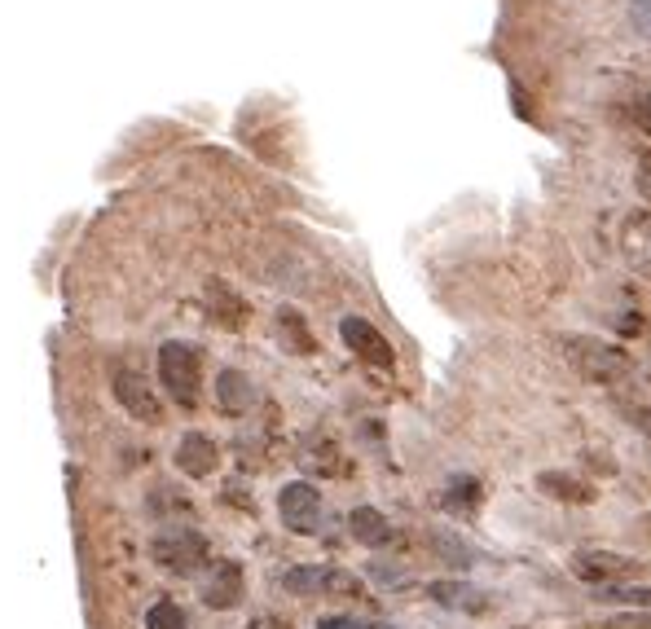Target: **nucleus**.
<instances>
[{"mask_svg": "<svg viewBox=\"0 0 651 629\" xmlns=\"http://www.w3.org/2000/svg\"><path fill=\"white\" fill-rule=\"evenodd\" d=\"M638 559L621 550H577L572 555V577L590 581V586H621L625 577H638Z\"/></svg>", "mask_w": 651, "mask_h": 629, "instance_id": "obj_6", "label": "nucleus"}, {"mask_svg": "<svg viewBox=\"0 0 651 629\" xmlns=\"http://www.w3.org/2000/svg\"><path fill=\"white\" fill-rule=\"evenodd\" d=\"M154 564H163L168 572H181V577H194L198 568L207 564V537L198 528H163L150 546Z\"/></svg>", "mask_w": 651, "mask_h": 629, "instance_id": "obj_3", "label": "nucleus"}, {"mask_svg": "<svg viewBox=\"0 0 651 629\" xmlns=\"http://www.w3.org/2000/svg\"><path fill=\"white\" fill-rule=\"evenodd\" d=\"M621 414L630 418V423H634L643 436H651V405H621Z\"/></svg>", "mask_w": 651, "mask_h": 629, "instance_id": "obj_22", "label": "nucleus"}, {"mask_svg": "<svg viewBox=\"0 0 651 629\" xmlns=\"http://www.w3.org/2000/svg\"><path fill=\"white\" fill-rule=\"evenodd\" d=\"M159 383L181 410L198 405V388H203V352L185 339H168L159 348Z\"/></svg>", "mask_w": 651, "mask_h": 629, "instance_id": "obj_1", "label": "nucleus"}, {"mask_svg": "<svg viewBox=\"0 0 651 629\" xmlns=\"http://www.w3.org/2000/svg\"><path fill=\"white\" fill-rule=\"evenodd\" d=\"M647 524H651V515H647Z\"/></svg>", "mask_w": 651, "mask_h": 629, "instance_id": "obj_28", "label": "nucleus"}, {"mask_svg": "<svg viewBox=\"0 0 651 629\" xmlns=\"http://www.w3.org/2000/svg\"><path fill=\"white\" fill-rule=\"evenodd\" d=\"M427 594H432L436 603H445V608H476V599H480V594L471 586H462V581H432Z\"/></svg>", "mask_w": 651, "mask_h": 629, "instance_id": "obj_18", "label": "nucleus"}, {"mask_svg": "<svg viewBox=\"0 0 651 629\" xmlns=\"http://www.w3.org/2000/svg\"><path fill=\"white\" fill-rule=\"evenodd\" d=\"M599 629H651V612H621L612 621H603Z\"/></svg>", "mask_w": 651, "mask_h": 629, "instance_id": "obj_21", "label": "nucleus"}, {"mask_svg": "<svg viewBox=\"0 0 651 629\" xmlns=\"http://www.w3.org/2000/svg\"><path fill=\"white\" fill-rule=\"evenodd\" d=\"M282 590L300 594V599H322V594H348V599H357L361 581L352 577V572H339V568H326V564H300L282 577Z\"/></svg>", "mask_w": 651, "mask_h": 629, "instance_id": "obj_4", "label": "nucleus"}, {"mask_svg": "<svg viewBox=\"0 0 651 629\" xmlns=\"http://www.w3.org/2000/svg\"><path fill=\"white\" fill-rule=\"evenodd\" d=\"M348 533H352V542H361V546H370V550L388 546L392 537H396L392 524H388V515L374 511V506H357V511L348 515Z\"/></svg>", "mask_w": 651, "mask_h": 629, "instance_id": "obj_13", "label": "nucleus"}, {"mask_svg": "<svg viewBox=\"0 0 651 629\" xmlns=\"http://www.w3.org/2000/svg\"><path fill=\"white\" fill-rule=\"evenodd\" d=\"M440 506L454 515H471L480 506V480L476 476H458L445 484V493H440Z\"/></svg>", "mask_w": 651, "mask_h": 629, "instance_id": "obj_16", "label": "nucleus"}, {"mask_svg": "<svg viewBox=\"0 0 651 629\" xmlns=\"http://www.w3.org/2000/svg\"><path fill=\"white\" fill-rule=\"evenodd\" d=\"M278 515H282V524L291 528V533L313 537L317 524H322V493H317V484H308V480L282 484V493H278Z\"/></svg>", "mask_w": 651, "mask_h": 629, "instance_id": "obj_5", "label": "nucleus"}, {"mask_svg": "<svg viewBox=\"0 0 651 629\" xmlns=\"http://www.w3.org/2000/svg\"><path fill=\"white\" fill-rule=\"evenodd\" d=\"M278 335H282V344L295 352V357H313L317 344H313V335H308V326H304V317L295 313V308H278Z\"/></svg>", "mask_w": 651, "mask_h": 629, "instance_id": "obj_15", "label": "nucleus"}, {"mask_svg": "<svg viewBox=\"0 0 651 629\" xmlns=\"http://www.w3.org/2000/svg\"><path fill=\"white\" fill-rule=\"evenodd\" d=\"M621 256L634 273L651 278V207L647 212H634L630 220L621 225Z\"/></svg>", "mask_w": 651, "mask_h": 629, "instance_id": "obj_11", "label": "nucleus"}, {"mask_svg": "<svg viewBox=\"0 0 651 629\" xmlns=\"http://www.w3.org/2000/svg\"><path fill=\"white\" fill-rule=\"evenodd\" d=\"M216 405L234 418L247 414L251 405H256V383H251L242 370H220L216 374Z\"/></svg>", "mask_w": 651, "mask_h": 629, "instance_id": "obj_12", "label": "nucleus"}, {"mask_svg": "<svg viewBox=\"0 0 651 629\" xmlns=\"http://www.w3.org/2000/svg\"><path fill=\"white\" fill-rule=\"evenodd\" d=\"M339 335H344V344L357 352L361 361H370V366H383V370H388L392 361H396L392 344L366 322V317H344V322H339Z\"/></svg>", "mask_w": 651, "mask_h": 629, "instance_id": "obj_8", "label": "nucleus"}, {"mask_svg": "<svg viewBox=\"0 0 651 629\" xmlns=\"http://www.w3.org/2000/svg\"><path fill=\"white\" fill-rule=\"evenodd\" d=\"M207 300L216 304V313H220V326L238 330L242 322H247V304H242V300H238L234 291H229L225 282H212V286H207Z\"/></svg>", "mask_w": 651, "mask_h": 629, "instance_id": "obj_17", "label": "nucleus"}, {"mask_svg": "<svg viewBox=\"0 0 651 629\" xmlns=\"http://www.w3.org/2000/svg\"><path fill=\"white\" fill-rule=\"evenodd\" d=\"M256 629H291V625H286V621H278V616H260V621H256Z\"/></svg>", "mask_w": 651, "mask_h": 629, "instance_id": "obj_27", "label": "nucleus"}, {"mask_svg": "<svg viewBox=\"0 0 651 629\" xmlns=\"http://www.w3.org/2000/svg\"><path fill=\"white\" fill-rule=\"evenodd\" d=\"M317 629H361V621L357 616H322Z\"/></svg>", "mask_w": 651, "mask_h": 629, "instance_id": "obj_25", "label": "nucleus"}, {"mask_svg": "<svg viewBox=\"0 0 651 629\" xmlns=\"http://www.w3.org/2000/svg\"><path fill=\"white\" fill-rule=\"evenodd\" d=\"M603 603H625V608H651V590L647 586H603Z\"/></svg>", "mask_w": 651, "mask_h": 629, "instance_id": "obj_20", "label": "nucleus"}, {"mask_svg": "<svg viewBox=\"0 0 651 629\" xmlns=\"http://www.w3.org/2000/svg\"><path fill=\"white\" fill-rule=\"evenodd\" d=\"M564 357L572 361V370H581L594 383H616L630 374V352H621L616 344H603L594 335H568Z\"/></svg>", "mask_w": 651, "mask_h": 629, "instance_id": "obj_2", "label": "nucleus"}, {"mask_svg": "<svg viewBox=\"0 0 651 629\" xmlns=\"http://www.w3.org/2000/svg\"><path fill=\"white\" fill-rule=\"evenodd\" d=\"M115 401L124 405V410L137 418V423H159L163 410H159V401H154V392L146 388V379L141 374H132V370H115Z\"/></svg>", "mask_w": 651, "mask_h": 629, "instance_id": "obj_9", "label": "nucleus"}, {"mask_svg": "<svg viewBox=\"0 0 651 629\" xmlns=\"http://www.w3.org/2000/svg\"><path fill=\"white\" fill-rule=\"evenodd\" d=\"M247 599V577H242V564L238 559H220L212 568V577L203 581V603L212 612H229Z\"/></svg>", "mask_w": 651, "mask_h": 629, "instance_id": "obj_7", "label": "nucleus"}, {"mask_svg": "<svg viewBox=\"0 0 651 629\" xmlns=\"http://www.w3.org/2000/svg\"><path fill=\"white\" fill-rule=\"evenodd\" d=\"M537 489L546 498H559V502H594V489L586 480H577L572 471H542L537 476Z\"/></svg>", "mask_w": 651, "mask_h": 629, "instance_id": "obj_14", "label": "nucleus"}, {"mask_svg": "<svg viewBox=\"0 0 651 629\" xmlns=\"http://www.w3.org/2000/svg\"><path fill=\"white\" fill-rule=\"evenodd\" d=\"M638 185H643V194L651 198V159L638 163Z\"/></svg>", "mask_w": 651, "mask_h": 629, "instance_id": "obj_26", "label": "nucleus"}, {"mask_svg": "<svg viewBox=\"0 0 651 629\" xmlns=\"http://www.w3.org/2000/svg\"><path fill=\"white\" fill-rule=\"evenodd\" d=\"M176 467H181L190 480H207V476H212V471L220 467L216 440L203 436V432H185L181 445H176Z\"/></svg>", "mask_w": 651, "mask_h": 629, "instance_id": "obj_10", "label": "nucleus"}, {"mask_svg": "<svg viewBox=\"0 0 651 629\" xmlns=\"http://www.w3.org/2000/svg\"><path fill=\"white\" fill-rule=\"evenodd\" d=\"M630 18H634V27L651 31V0H630Z\"/></svg>", "mask_w": 651, "mask_h": 629, "instance_id": "obj_23", "label": "nucleus"}, {"mask_svg": "<svg viewBox=\"0 0 651 629\" xmlns=\"http://www.w3.org/2000/svg\"><path fill=\"white\" fill-rule=\"evenodd\" d=\"M146 629H185V612L172 599H159L146 608Z\"/></svg>", "mask_w": 651, "mask_h": 629, "instance_id": "obj_19", "label": "nucleus"}, {"mask_svg": "<svg viewBox=\"0 0 651 629\" xmlns=\"http://www.w3.org/2000/svg\"><path fill=\"white\" fill-rule=\"evenodd\" d=\"M630 115H634V124H638V128H647V132H651V93H647V97H638V102L630 106Z\"/></svg>", "mask_w": 651, "mask_h": 629, "instance_id": "obj_24", "label": "nucleus"}]
</instances>
